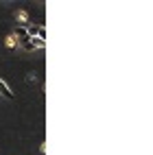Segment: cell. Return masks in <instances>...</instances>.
Here are the masks:
<instances>
[{
  "instance_id": "1",
  "label": "cell",
  "mask_w": 153,
  "mask_h": 155,
  "mask_svg": "<svg viewBox=\"0 0 153 155\" xmlns=\"http://www.w3.org/2000/svg\"><path fill=\"white\" fill-rule=\"evenodd\" d=\"M26 28V35L31 37V39H46V28L42 26V24H28V26H24Z\"/></svg>"
},
{
  "instance_id": "6",
  "label": "cell",
  "mask_w": 153,
  "mask_h": 155,
  "mask_svg": "<svg viewBox=\"0 0 153 155\" xmlns=\"http://www.w3.org/2000/svg\"><path fill=\"white\" fill-rule=\"evenodd\" d=\"M26 79H28V81H31V83H33V81H37V77H35V72H31V74H28V77H26Z\"/></svg>"
},
{
  "instance_id": "2",
  "label": "cell",
  "mask_w": 153,
  "mask_h": 155,
  "mask_svg": "<svg viewBox=\"0 0 153 155\" xmlns=\"http://www.w3.org/2000/svg\"><path fill=\"white\" fill-rule=\"evenodd\" d=\"M0 96L7 98V101H13V92H11V87H9L2 79H0Z\"/></svg>"
},
{
  "instance_id": "3",
  "label": "cell",
  "mask_w": 153,
  "mask_h": 155,
  "mask_svg": "<svg viewBox=\"0 0 153 155\" xmlns=\"http://www.w3.org/2000/svg\"><path fill=\"white\" fill-rule=\"evenodd\" d=\"M5 44H7V48H18V42H15L13 35H7L5 37Z\"/></svg>"
},
{
  "instance_id": "4",
  "label": "cell",
  "mask_w": 153,
  "mask_h": 155,
  "mask_svg": "<svg viewBox=\"0 0 153 155\" xmlns=\"http://www.w3.org/2000/svg\"><path fill=\"white\" fill-rule=\"evenodd\" d=\"M31 44H33V48H39V50H42V48L46 46L44 39H37V37H35V39H31Z\"/></svg>"
},
{
  "instance_id": "5",
  "label": "cell",
  "mask_w": 153,
  "mask_h": 155,
  "mask_svg": "<svg viewBox=\"0 0 153 155\" xmlns=\"http://www.w3.org/2000/svg\"><path fill=\"white\" fill-rule=\"evenodd\" d=\"M15 18H18V20H20V22H26V20H28V13H26V11H24V9H20V11H18V13H15Z\"/></svg>"
}]
</instances>
